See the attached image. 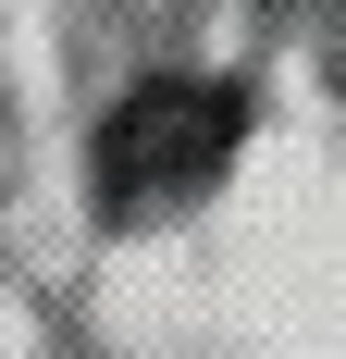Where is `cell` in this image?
Here are the masks:
<instances>
[{"instance_id": "cell-1", "label": "cell", "mask_w": 346, "mask_h": 359, "mask_svg": "<svg viewBox=\"0 0 346 359\" xmlns=\"http://www.w3.org/2000/svg\"><path fill=\"white\" fill-rule=\"evenodd\" d=\"M247 137V100L235 87H198V74H148L124 87L99 124V198L111 211H161V198H198Z\"/></svg>"}]
</instances>
